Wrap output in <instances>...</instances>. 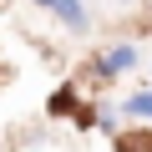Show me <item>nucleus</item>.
Here are the masks:
<instances>
[{
    "label": "nucleus",
    "instance_id": "20e7f679",
    "mask_svg": "<svg viewBox=\"0 0 152 152\" xmlns=\"http://www.w3.org/2000/svg\"><path fill=\"white\" fill-rule=\"evenodd\" d=\"M122 112L137 117V122H152V91H132V96L122 102Z\"/></svg>",
    "mask_w": 152,
    "mask_h": 152
},
{
    "label": "nucleus",
    "instance_id": "423d86ee",
    "mask_svg": "<svg viewBox=\"0 0 152 152\" xmlns=\"http://www.w3.org/2000/svg\"><path fill=\"white\" fill-rule=\"evenodd\" d=\"M147 10H152V0H147Z\"/></svg>",
    "mask_w": 152,
    "mask_h": 152
},
{
    "label": "nucleus",
    "instance_id": "7ed1b4c3",
    "mask_svg": "<svg viewBox=\"0 0 152 152\" xmlns=\"http://www.w3.org/2000/svg\"><path fill=\"white\" fill-rule=\"evenodd\" d=\"M71 31H86V10H81V0H56V5H51Z\"/></svg>",
    "mask_w": 152,
    "mask_h": 152
},
{
    "label": "nucleus",
    "instance_id": "f03ea898",
    "mask_svg": "<svg viewBox=\"0 0 152 152\" xmlns=\"http://www.w3.org/2000/svg\"><path fill=\"white\" fill-rule=\"evenodd\" d=\"M117 152H152V127L122 132V137H117Z\"/></svg>",
    "mask_w": 152,
    "mask_h": 152
},
{
    "label": "nucleus",
    "instance_id": "f257e3e1",
    "mask_svg": "<svg viewBox=\"0 0 152 152\" xmlns=\"http://www.w3.org/2000/svg\"><path fill=\"white\" fill-rule=\"evenodd\" d=\"M132 61H137V51H132V46H112V51H102L96 71H102V76H117V71H127Z\"/></svg>",
    "mask_w": 152,
    "mask_h": 152
},
{
    "label": "nucleus",
    "instance_id": "0eeeda50",
    "mask_svg": "<svg viewBox=\"0 0 152 152\" xmlns=\"http://www.w3.org/2000/svg\"><path fill=\"white\" fill-rule=\"evenodd\" d=\"M0 5H5V0H0Z\"/></svg>",
    "mask_w": 152,
    "mask_h": 152
},
{
    "label": "nucleus",
    "instance_id": "39448f33",
    "mask_svg": "<svg viewBox=\"0 0 152 152\" xmlns=\"http://www.w3.org/2000/svg\"><path fill=\"white\" fill-rule=\"evenodd\" d=\"M36 5H56V0H36Z\"/></svg>",
    "mask_w": 152,
    "mask_h": 152
}]
</instances>
